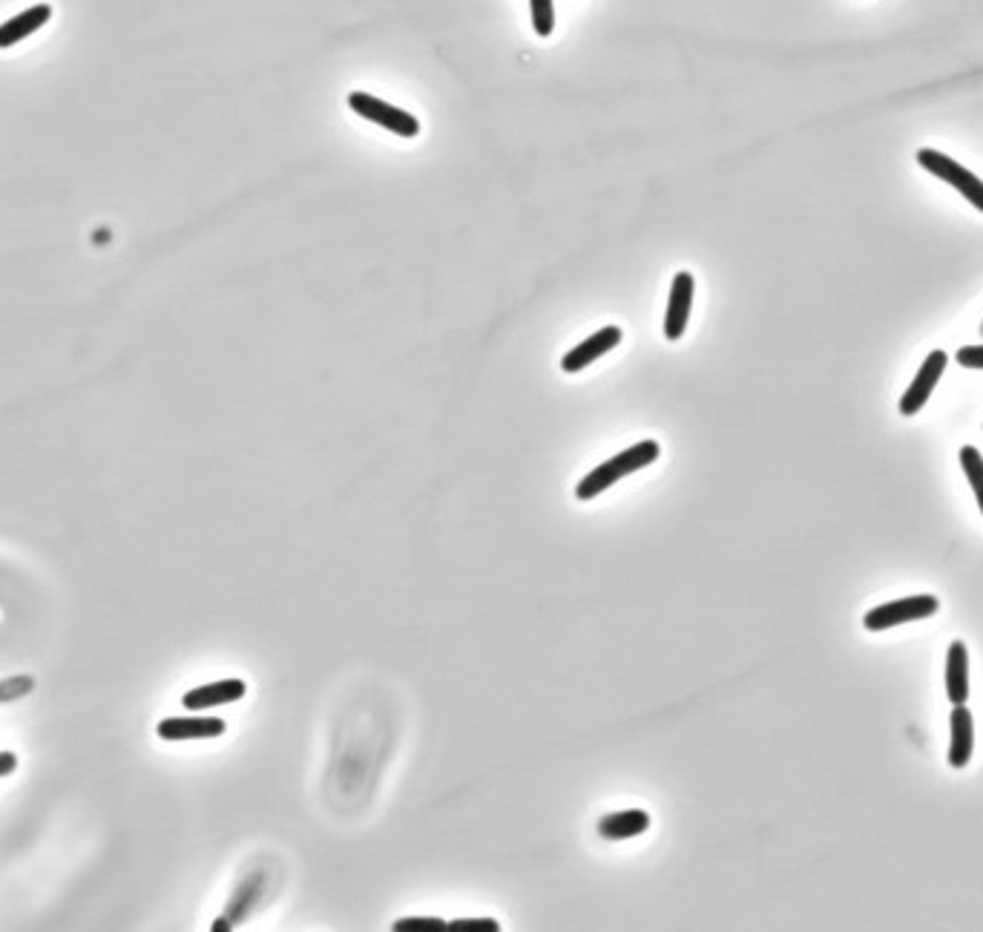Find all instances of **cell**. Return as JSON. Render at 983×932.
Segmentation results:
<instances>
[{"label":"cell","mask_w":983,"mask_h":932,"mask_svg":"<svg viewBox=\"0 0 983 932\" xmlns=\"http://www.w3.org/2000/svg\"><path fill=\"white\" fill-rule=\"evenodd\" d=\"M659 455H662V446H659V443L639 441L636 446H630V449H624V452L613 455L610 461L595 466L593 472H587V475L578 481V487H575V498H581V501H593V498H598L601 492H607L613 484H618L621 478H627V475L639 472V469H644V466H650L653 461H659Z\"/></svg>","instance_id":"obj_1"},{"label":"cell","mask_w":983,"mask_h":932,"mask_svg":"<svg viewBox=\"0 0 983 932\" xmlns=\"http://www.w3.org/2000/svg\"><path fill=\"white\" fill-rule=\"evenodd\" d=\"M940 610V599L923 593V596H906V599H894L886 605L874 607L863 616V628L866 630H889L894 625H906V622H920L929 619Z\"/></svg>","instance_id":"obj_2"},{"label":"cell","mask_w":983,"mask_h":932,"mask_svg":"<svg viewBox=\"0 0 983 932\" xmlns=\"http://www.w3.org/2000/svg\"><path fill=\"white\" fill-rule=\"evenodd\" d=\"M917 164H920L923 170H929L932 176H938L940 182L955 187L963 199H969V202L983 213V182L972 173V170H966L963 164H958L955 159H949L946 153L929 150V147L917 153Z\"/></svg>","instance_id":"obj_3"},{"label":"cell","mask_w":983,"mask_h":932,"mask_svg":"<svg viewBox=\"0 0 983 932\" xmlns=\"http://www.w3.org/2000/svg\"><path fill=\"white\" fill-rule=\"evenodd\" d=\"M348 107H351L357 116H363L368 118V121H374V124H380V127H386V130L394 133V136L414 139V136L420 133V121H417L412 113L394 107V104L383 101V98H377V95L351 93L348 95Z\"/></svg>","instance_id":"obj_4"},{"label":"cell","mask_w":983,"mask_h":932,"mask_svg":"<svg viewBox=\"0 0 983 932\" xmlns=\"http://www.w3.org/2000/svg\"><path fill=\"white\" fill-rule=\"evenodd\" d=\"M946 363H949V357H946V351L940 349L932 351L923 360V366L917 369V377L912 380V386L906 389V395L900 397V415H917L929 403L935 386H938L940 377L946 372Z\"/></svg>","instance_id":"obj_5"},{"label":"cell","mask_w":983,"mask_h":932,"mask_svg":"<svg viewBox=\"0 0 983 932\" xmlns=\"http://www.w3.org/2000/svg\"><path fill=\"white\" fill-rule=\"evenodd\" d=\"M693 294H696L693 274L690 271H679L673 277L670 297H667V311H664V337L670 343H676L685 334L687 320H690V308H693Z\"/></svg>","instance_id":"obj_6"},{"label":"cell","mask_w":983,"mask_h":932,"mask_svg":"<svg viewBox=\"0 0 983 932\" xmlns=\"http://www.w3.org/2000/svg\"><path fill=\"white\" fill-rule=\"evenodd\" d=\"M621 337H624V331L618 326H604V328H598L595 334H590L584 343H578L575 349H570L567 354H564V360H561V369L567 374H575V372H584L587 366H593L595 360H601L607 351H613L621 343Z\"/></svg>","instance_id":"obj_7"},{"label":"cell","mask_w":983,"mask_h":932,"mask_svg":"<svg viewBox=\"0 0 983 932\" xmlns=\"http://www.w3.org/2000/svg\"><path fill=\"white\" fill-rule=\"evenodd\" d=\"M228 731L225 720L219 717H170L159 723V737L167 743H179V740H210V737H222Z\"/></svg>","instance_id":"obj_8"},{"label":"cell","mask_w":983,"mask_h":932,"mask_svg":"<svg viewBox=\"0 0 983 932\" xmlns=\"http://www.w3.org/2000/svg\"><path fill=\"white\" fill-rule=\"evenodd\" d=\"M248 694V685L242 679H222V682H210L202 688H193L182 697L187 711H205V708H216V705H228Z\"/></svg>","instance_id":"obj_9"},{"label":"cell","mask_w":983,"mask_h":932,"mask_svg":"<svg viewBox=\"0 0 983 932\" xmlns=\"http://www.w3.org/2000/svg\"><path fill=\"white\" fill-rule=\"evenodd\" d=\"M972 748H975V723H972V711L966 708V702L955 705L952 711V743H949V766L952 769H963L972 760Z\"/></svg>","instance_id":"obj_10"},{"label":"cell","mask_w":983,"mask_h":932,"mask_svg":"<svg viewBox=\"0 0 983 932\" xmlns=\"http://www.w3.org/2000/svg\"><path fill=\"white\" fill-rule=\"evenodd\" d=\"M49 18H52V6H46V3H38V6L21 12V15L9 18L6 24H0V49L21 44L23 38L35 35L38 29H44Z\"/></svg>","instance_id":"obj_11"},{"label":"cell","mask_w":983,"mask_h":932,"mask_svg":"<svg viewBox=\"0 0 983 932\" xmlns=\"http://www.w3.org/2000/svg\"><path fill=\"white\" fill-rule=\"evenodd\" d=\"M653 817L644 809H627V812H613L598 820V835L604 840H630L644 835L650 829Z\"/></svg>","instance_id":"obj_12"},{"label":"cell","mask_w":983,"mask_h":932,"mask_svg":"<svg viewBox=\"0 0 983 932\" xmlns=\"http://www.w3.org/2000/svg\"><path fill=\"white\" fill-rule=\"evenodd\" d=\"M946 697L952 705H961L969 697V651L961 639L952 642L946 653Z\"/></svg>","instance_id":"obj_13"},{"label":"cell","mask_w":983,"mask_h":932,"mask_svg":"<svg viewBox=\"0 0 983 932\" xmlns=\"http://www.w3.org/2000/svg\"><path fill=\"white\" fill-rule=\"evenodd\" d=\"M961 466H963V475H966L969 487H972V492H975L978 507H981L983 513V455L975 449V446H963Z\"/></svg>","instance_id":"obj_14"},{"label":"cell","mask_w":983,"mask_h":932,"mask_svg":"<svg viewBox=\"0 0 983 932\" xmlns=\"http://www.w3.org/2000/svg\"><path fill=\"white\" fill-rule=\"evenodd\" d=\"M529 12H532V29L538 38H549L555 29V6L552 0H529Z\"/></svg>","instance_id":"obj_15"},{"label":"cell","mask_w":983,"mask_h":932,"mask_svg":"<svg viewBox=\"0 0 983 932\" xmlns=\"http://www.w3.org/2000/svg\"><path fill=\"white\" fill-rule=\"evenodd\" d=\"M394 932H449V924L443 918H400L391 924Z\"/></svg>","instance_id":"obj_16"},{"label":"cell","mask_w":983,"mask_h":932,"mask_svg":"<svg viewBox=\"0 0 983 932\" xmlns=\"http://www.w3.org/2000/svg\"><path fill=\"white\" fill-rule=\"evenodd\" d=\"M501 924L495 918H455L449 921V932H498Z\"/></svg>","instance_id":"obj_17"},{"label":"cell","mask_w":983,"mask_h":932,"mask_svg":"<svg viewBox=\"0 0 983 932\" xmlns=\"http://www.w3.org/2000/svg\"><path fill=\"white\" fill-rule=\"evenodd\" d=\"M955 360L961 363L963 369H983V346H963Z\"/></svg>","instance_id":"obj_18"},{"label":"cell","mask_w":983,"mask_h":932,"mask_svg":"<svg viewBox=\"0 0 983 932\" xmlns=\"http://www.w3.org/2000/svg\"><path fill=\"white\" fill-rule=\"evenodd\" d=\"M15 769H18V757L12 751H0V777L12 774Z\"/></svg>","instance_id":"obj_19"},{"label":"cell","mask_w":983,"mask_h":932,"mask_svg":"<svg viewBox=\"0 0 983 932\" xmlns=\"http://www.w3.org/2000/svg\"><path fill=\"white\" fill-rule=\"evenodd\" d=\"M228 927H230L228 921H216V924H213V930H228Z\"/></svg>","instance_id":"obj_20"},{"label":"cell","mask_w":983,"mask_h":932,"mask_svg":"<svg viewBox=\"0 0 983 932\" xmlns=\"http://www.w3.org/2000/svg\"><path fill=\"white\" fill-rule=\"evenodd\" d=\"M981 334H983V326H981Z\"/></svg>","instance_id":"obj_21"}]
</instances>
